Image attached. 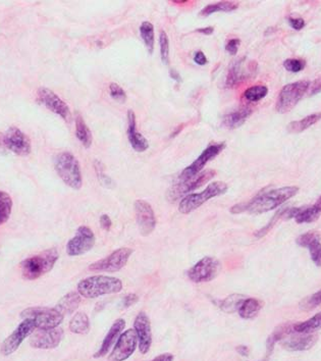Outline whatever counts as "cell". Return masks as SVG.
<instances>
[{
    "label": "cell",
    "mask_w": 321,
    "mask_h": 361,
    "mask_svg": "<svg viewBox=\"0 0 321 361\" xmlns=\"http://www.w3.org/2000/svg\"><path fill=\"white\" fill-rule=\"evenodd\" d=\"M8 152V149L5 145L4 141V134L0 133V155H6Z\"/></svg>",
    "instance_id": "cell-50"
},
{
    "label": "cell",
    "mask_w": 321,
    "mask_h": 361,
    "mask_svg": "<svg viewBox=\"0 0 321 361\" xmlns=\"http://www.w3.org/2000/svg\"><path fill=\"white\" fill-rule=\"evenodd\" d=\"M94 166H95V171H96V174H97V177H98L99 182L106 188H112L114 187V180L104 173L103 165L99 160H95L94 161Z\"/></svg>",
    "instance_id": "cell-40"
},
{
    "label": "cell",
    "mask_w": 321,
    "mask_h": 361,
    "mask_svg": "<svg viewBox=\"0 0 321 361\" xmlns=\"http://www.w3.org/2000/svg\"><path fill=\"white\" fill-rule=\"evenodd\" d=\"M159 44H160V57L162 61L167 64L169 60V41L165 31H161L159 35Z\"/></svg>",
    "instance_id": "cell-38"
},
{
    "label": "cell",
    "mask_w": 321,
    "mask_h": 361,
    "mask_svg": "<svg viewBox=\"0 0 321 361\" xmlns=\"http://www.w3.org/2000/svg\"><path fill=\"white\" fill-rule=\"evenodd\" d=\"M99 223H100V226L101 228L104 230V231H109L111 226H112V222L110 220V218L107 215V214H102L100 216V220H99Z\"/></svg>",
    "instance_id": "cell-45"
},
{
    "label": "cell",
    "mask_w": 321,
    "mask_h": 361,
    "mask_svg": "<svg viewBox=\"0 0 321 361\" xmlns=\"http://www.w3.org/2000/svg\"><path fill=\"white\" fill-rule=\"evenodd\" d=\"M134 330L138 337L139 350L142 354H146L152 345V332L150 319L145 312H140L137 315L134 321Z\"/></svg>",
    "instance_id": "cell-20"
},
{
    "label": "cell",
    "mask_w": 321,
    "mask_h": 361,
    "mask_svg": "<svg viewBox=\"0 0 321 361\" xmlns=\"http://www.w3.org/2000/svg\"><path fill=\"white\" fill-rule=\"evenodd\" d=\"M321 329V312L316 315L312 316L311 318L307 319L304 322L293 324V331L295 333H302V334H310L314 331Z\"/></svg>",
    "instance_id": "cell-33"
},
{
    "label": "cell",
    "mask_w": 321,
    "mask_h": 361,
    "mask_svg": "<svg viewBox=\"0 0 321 361\" xmlns=\"http://www.w3.org/2000/svg\"><path fill=\"white\" fill-rule=\"evenodd\" d=\"M139 300L138 296L136 294H128V296H126L123 300V305H124V308H128L129 306L134 305L135 303H137Z\"/></svg>",
    "instance_id": "cell-47"
},
{
    "label": "cell",
    "mask_w": 321,
    "mask_h": 361,
    "mask_svg": "<svg viewBox=\"0 0 321 361\" xmlns=\"http://www.w3.org/2000/svg\"><path fill=\"white\" fill-rule=\"evenodd\" d=\"M194 61H195L198 65H205V64L208 62L206 56H205L204 52H202V51H197V52L195 53Z\"/></svg>",
    "instance_id": "cell-48"
},
{
    "label": "cell",
    "mask_w": 321,
    "mask_h": 361,
    "mask_svg": "<svg viewBox=\"0 0 321 361\" xmlns=\"http://www.w3.org/2000/svg\"><path fill=\"white\" fill-rule=\"evenodd\" d=\"M262 308V303L255 298H246L239 309V315L244 319L254 318Z\"/></svg>",
    "instance_id": "cell-30"
},
{
    "label": "cell",
    "mask_w": 321,
    "mask_h": 361,
    "mask_svg": "<svg viewBox=\"0 0 321 361\" xmlns=\"http://www.w3.org/2000/svg\"><path fill=\"white\" fill-rule=\"evenodd\" d=\"M221 269L219 260L206 256L188 270V278L194 283H205L214 280Z\"/></svg>",
    "instance_id": "cell-9"
},
{
    "label": "cell",
    "mask_w": 321,
    "mask_h": 361,
    "mask_svg": "<svg viewBox=\"0 0 321 361\" xmlns=\"http://www.w3.org/2000/svg\"><path fill=\"white\" fill-rule=\"evenodd\" d=\"M109 94H110L111 98L118 102L124 103L127 100V94H126L125 90L117 83H111L109 85Z\"/></svg>",
    "instance_id": "cell-41"
},
{
    "label": "cell",
    "mask_w": 321,
    "mask_h": 361,
    "mask_svg": "<svg viewBox=\"0 0 321 361\" xmlns=\"http://www.w3.org/2000/svg\"><path fill=\"white\" fill-rule=\"evenodd\" d=\"M133 252H134L133 249L126 248V247L118 249L107 257L92 263L89 266V269L92 272L117 273L127 264Z\"/></svg>",
    "instance_id": "cell-10"
},
{
    "label": "cell",
    "mask_w": 321,
    "mask_h": 361,
    "mask_svg": "<svg viewBox=\"0 0 321 361\" xmlns=\"http://www.w3.org/2000/svg\"><path fill=\"white\" fill-rule=\"evenodd\" d=\"M174 360V355L171 353H164L161 354L157 357H155L152 361H173Z\"/></svg>",
    "instance_id": "cell-51"
},
{
    "label": "cell",
    "mask_w": 321,
    "mask_h": 361,
    "mask_svg": "<svg viewBox=\"0 0 321 361\" xmlns=\"http://www.w3.org/2000/svg\"><path fill=\"white\" fill-rule=\"evenodd\" d=\"M252 115V109L245 106L242 109H239L235 112H232L228 114L226 116L223 117L222 119V124L231 130L238 129L240 128L247 119Z\"/></svg>",
    "instance_id": "cell-25"
},
{
    "label": "cell",
    "mask_w": 321,
    "mask_h": 361,
    "mask_svg": "<svg viewBox=\"0 0 321 361\" xmlns=\"http://www.w3.org/2000/svg\"><path fill=\"white\" fill-rule=\"evenodd\" d=\"M321 304V290L318 292L314 293L313 295L309 296L308 298H306L305 300L300 304L302 309H306V310H310L313 309L315 307H317L318 305Z\"/></svg>",
    "instance_id": "cell-42"
},
{
    "label": "cell",
    "mask_w": 321,
    "mask_h": 361,
    "mask_svg": "<svg viewBox=\"0 0 321 361\" xmlns=\"http://www.w3.org/2000/svg\"><path fill=\"white\" fill-rule=\"evenodd\" d=\"M287 209H288L287 207L280 208V209L273 215V218L270 220V222H269L264 228H262L261 230L257 231L256 233H255V237H256V238H262V237H264V236L273 228V226L277 223V221H278L281 216H284V214H285V212H286Z\"/></svg>",
    "instance_id": "cell-39"
},
{
    "label": "cell",
    "mask_w": 321,
    "mask_h": 361,
    "mask_svg": "<svg viewBox=\"0 0 321 361\" xmlns=\"http://www.w3.org/2000/svg\"><path fill=\"white\" fill-rule=\"evenodd\" d=\"M268 93V89L266 86L263 85H258V86H253L248 88L245 92H244V97L246 100L250 101V102H257L259 100H261L262 98H264Z\"/></svg>",
    "instance_id": "cell-37"
},
{
    "label": "cell",
    "mask_w": 321,
    "mask_h": 361,
    "mask_svg": "<svg viewBox=\"0 0 321 361\" xmlns=\"http://www.w3.org/2000/svg\"><path fill=\"white\" fill-rule=\"evenodd\" d=\"M123 290L120 279L108 276H93L82 280L78 284V292L82 297L94 299L100 296L116 294Z\"/></svg>",
    "instance_id": "cell-2"
},
{
    "label": "cell",
    "mask_w": 321,
    "mask_h": 361,
    "mask_svg": "<svg viewBox=\"0 0 321 361\" xmlns=\"http://www.w3.org/2000/svg\"><path fill=\"white\" fill-rule=\"evenodd\" d=\"M169 75H171V77H172L174 80H176L177 82H179V83H181V82H182V78H181L180 74H179V73H178L176 69L172 68V69L169 70Z\"/></svg>",
    "instance_id": "cell-54"
},
{
    "label": "cell",
    "mask_w": 321,
    "mask_h": 361,
    "mask_svg": "<svg viewBox=\"0 0 321 361\" xmlns=\"http://www.w3.org/2000/svg\"><path fill=\"white\" fill-rule=\"evenodd\" d=\"M256 69L257 63L255 61H250L247 65H245L244 59H239L233 61L228 70L225 86L228 88L236 86L240 82L252 76L256 71Z\"/></svg>",
    "instance_id": "cell-19"
},
{
    "label": "cell",
    "mask_w": 321,
    "mask_h": 361,
    "mask_svg": "<svg viewBox=\"0 0 321 361\" xmlns=\"http://www.w3.org/2000/svg\"><path fill=\"white\" fill-rule=\"evenodd\" d=\"M95 245V235L93 231L85 226L77 230L74 237L66 244V253L69 256H79L90 251Z\"/></svg>",
    "instance_id": "cell-13"
},
{
    "label": "cell",
    "mask_w": 321,
    "mask_h": 361,
    "mask_svg": "<svg viewBox=\"0 0 321 361\" xmlns=\"http://www.w3.org/2000/svg\"><path fill=\"white\" fill-rule=\"evenodd\" d=\"M305 60H296V59H289L285 60L284 66L286 67L287 70L292 71V73H298L301 71L305 67Z\"/></svg>",
    "instance_id": "cell-43"
},
{
    "label": "cell",
    "mask_w": 321,
    "mask_h": 361,
    "mask_svg": "<svg viewBox=\"0 0 321 361\" xmlns=\"http://www.w3.org/2000/svg\"><path fill=\"white\" fill-rule=\"evenodd\" d=\"M216 172L214 170H206L202 173L196 175L191 179L186 180H180V183L173 186L166 194L167 200L171 202H176L178 199L184 197L186 194L192 192L194 190L200 188L208 180H212Z\"/></svg>",
    "instance_id": "cell-8"
},
{
    "label": "cell",
    "mask_w": 321,
    "mask_h": 361,
    "mask_svg": "<svg viewBox=\"0 0 321 361\" xmlns=\"http://www.w3.org/2000/svg\"><path fill=\"white\" fill-rule=\"evenodd\" d=\"M12 199L10 195L0 190V226L5 224L11 213Z\"/></svg>",
    "instance_id": "cell-36"
},
{
    "label": "cell",
    "mask_w": 321,
    "mask_h": 361,
    "mask_svg": "<svg viewBox=\"0 0 321 361\" xmlns=\"http://www.w3.org/2000/svg\"><path fill=\"white\" fill-rule=\"evenodd\" d=\"M318 340L316 334L293 333L281 340V345L289 351H306L312 348Z\"/></svg>",
    "instance_id": "cell-21"
},
{
    "label": "cell",
    "mask_w": 321,
    "mask_h": 361,
    "mask_svg": "<svg viewBox=\"0 0 321 361\" xmlns=\"http://www.w3.org/2000/svg\"><path fill=\"white\" fill-rule=\"evenodd\" d=\"M4 141L8 151L20 156H27L31 153V140L18 128L9 127L4 133Z\"/></svg>",
    "instance_id": "cell-14"
},
{
    "label": "cell",
    "mask_w": 321,
    "mask_h": 361,
    "mask_svg": "<svg viewBox=\"0 0 321 361\" xmlns=\"http://www.w3.org/2000/svg\"><path fill=\"white\" fill-rule=\"evenodd\" d=\"M228 189L229 187L225 183L213 182L210 185H208L204 191L200 193L189 194L188 196L184 197L179 204V210L183 214L191 213L208 200L224 194L228 191Z\"/></svg>",
    "instance_id": "cell-6"
},
{
    "label": "cell",
    "mask_w": 321,
    "mask_h": 361,
    "mask_svg": "<svg viewBox=\"0 0 321 361\" xmlns=\"http://www.w3.org/2000/svg\"><path fill=\"white\" fill-rule=\"evenodd\" d=\"M75 136L79 139V141L84 145V147H91L93 141L92 132L82 118V116H80L79 114L75 116Z\"/></svg>",
    "instance_id": "cell-27"
},
{
    "label": "cell",
    "mask_w": 321,
    "mask_h": 361,
    "mask_svg": "<svg viewBox=\"0 0 321 361\" xmlns=\"http://www.w3.org/2000/svg\"><path fill=\"white\" fill-rule=\"evenodd\" d=\"M226 147V144L224 142L221 143H215L209 145L199 156L198 158L191 164L188 168H186L180 175V180H186L195 177L196 175L200 174L203 168L211 161L213 158H215L224 148Z\"/></svg>",
    "instance_id": "cell-12"
},
{
    "label": "cell",
    "mask_w": 321,
    "mask_h": 361,
    "mask_svg": "<svg viewBox=\"0 0 321 361\" xmlns=\"http://www.w3.org/2000/svg\"><path fill=\"white\" fill-rule=\"evenodd\" d=\"M321 209L316 205H312L306 208H302L301 211L296 215L295 220L298 224H309L318 220Z\"/></svg>",
    "instance_id": "cell-34"
},
{
    "label": "cell",
    "mask_w": 321,
    "mask_h": 361,
    "mask_svg": "<svg viewBox=\"0 0 321 361\" xmlns=\"http://www.w3.org/2000/svg\"><path fill=\"white\" fill-rule=\"evenodd\" d=\"M298 187L292 186L262 192L249 202L234 205L231 208V212L242 213L248 211L251 214H261L278 207L279 205L288 201L290 198L294 197L298 193Z\"/></svg>",
    "instance_id": "cell-1"
},
{
    "label": "cell",
    "mask_w": 321,
    "mask_h": 361,
    "mask_svg": "<svg viewBox=\"0 0 321 361\" xmlns=\"http://www.w3.org/2000/svg\"><path fill=\"white\" fill-rule=\"evenodd\" d=\"M311 89H310V94L309 95H314L317 94L321 91V79L315 80L312 84H310Z\"/></svg>",
    "instance_id": "cell-49"
},
{
    "label": "cell",
    "mask_w": 321,
    "mask_h": 361,
    "mask_svg": "<svg viewBox=\"0 0 321 361\" xmlns=\"http://www.w3.org/2000/svg\"><path fill=\"white\" fill-rule=\"evenodd\" d=\"M310 87V82L299 81L286 85L279 95L276 102V111L279 114H286L291 112L296 104L302 99V97L307 93Z\"/></svg>",
    "instance_id": "cell-7"
},
{
    "label": "cell",
    "mask_w": 321,
    "mask_h": 361,
    "mask_svg": "<svg viewBox=\"0 0 321 361\" xmlns=\"http://www.w3.org/2000/svg\"><path fill=\"white\" fill-rule=\"evenodd\" d=\"M237 352L239 354H241L242 356H248L249 355V348L247 346L241 345V346L237 347Z\"/></svg>",
    "instance_id": "cell-53"
},
{
    "label": "cell",
    "mask_w": 321,
    "mask_h": 361,
    "mask_svg": "<svg viewBox=\"0 0 321 361\" xmlns=\"http://www.w3.org/2000/svg\"><path fill=\"white\" fill-rule=\"evenodd\" d=\"M59 258L60 254L55 248L45 250L40 254L26 258L21 262L23 278L29 281L41 278L53 268Z\"/></svg>",
    "instance_id": "cell-3"
},
{
    "label": "cell",
    "mask_w": 321,
    "mask_h": 361,
    "mask_svg": "<svg viewBox=\"0 0 321 361\" xmlns=\"http://www.w3.org/2000/svg\"><path fill=\"white\" fill-rule=\"evenodd\" d=\"M320 120L321 113L313 114V115H310V116L304 118L303 120L292 121L288 125V131L292 134H298V133H301V132L307 130L312 124L316 123L318 120Z\"/></svg>",
    "instance_id": "cell-31"
},
{
    "label": "cell",
    "mask_w": 321,
    "mask_h": 361,
    "mask_svg": "<svg viewBox=\"0 0 321 361\" xmlns=\"http://www.w3.org/2000/svg\"><path fill=\"white\" fill-rule=\"evenodd\" d=\"M37 95L40 103L46 106L49 111L59 115L62 119H64L66 121L70 120L71 114H70L69 107L53 91H51L50 89L41 87L38 89Z\"/></svg>",
    "instance_id": "cell-18"
},
{
    "label": "cell",
    "mask_w": 321,
    "mask_h": 361,
    "mask_svg": "<svg viewBox=\"0 0 321 361\" xmlns=\"http://www.w3.org/2000/svg\"><path fill=\"white\" fill-rule=\"evenodd\" d=\"M239 7V3L238 2H234V1H220V2H216L213 4H208L206 5L201 11H200V15L201 16H208L210 14H213L215 12H219V11H223V12H230L233 10H236Z\"/></svg>",
    "instance_id": "cell-29"
},
{
    "label": "cell",
    "mask_w": 321,
    "mask_h": 361,
    "mask_svg": "<svg viewBox=\"0 0 321 361\" xmlns=\"http://www.w3.org/2000/svg\"><path fill=\"white\" fill-rule=\"evenodd\" d=\"M315 204H316V205H317V206H318V207H319V208L321 209V196L319 197V198H318V200L316 201V203H315Z\"/></svg>",
    "instance_id": "cell-55"
},
{
    "label": "cell",
    "mask_w": 321,
    "mask_h": 361,
    "mask_svg": "<svg viewBox=\"0 0 321 361\" xmlns=\"http://www.w3.org/2000/svg\"><path fill=\"white\" fill-rule=\"evenodd\" d=\"M140 35L150 55L154 50V27L150 22H143L140 26Z\"/></svg>",
    "instance_id": "cell-35"
},
{
    "label": "cell",
    "mask_w": 321,
    "mask_h": 361,
    "mask_svg": "<svg viewBox=\"0 0 321 361\" xmlns=\"http://www.w3.org/2000/svg\"><path fill=\"white\" fill-rule=\"evenodd\" d=\"M69 330L77 335H86L90 331V319L85 312H78L69 322Z\"/></svg>",
    "instance_id": "cell-28"
},
{
    "label": "cell",
    "mask_w": 321,
    "mask_h": 361,
    "mask_svg": "<svg viewBox=\"0 0 321 361\" xmlns=\"http://www.w3.org/2000/svg\"><path fill=\"white\" fill-rule=\"evenodd\" d=\"M289 23H290L291 27L295 30H301L305 26V22L301 17H297V19L289 17Z\"/></svg>",
    "instance_id": "cell-46"
},
{
    "label": "cell",
    "mask_w": 321,
    "mask_h": 361,
    "mask_svg": "<svg viewBox=\"0 0 321 361\" xmlns=\"http://www.w3.org/2000/svg\"><path fill=\"white\" fill-rule=\"evenodd\" d=\"M241 40L234 38V39H230L225 45V50L231 53L232 56H235L238 52V48L240 46Z\"/></svg>",
    "instance_id": "cell-44"
},
{
    "label": "cell",
    "mask_w": 321,
    "mask_h": 361,
    "mask_svg": "<svg viewBox=\"0 0 321 361\" xmlns=\"http://www.w3.org/2000/svg\"><path fill=\"white\" fill-rule=\"evenodd\" d=\"M128 138L130 146L137 152H144L149 148L148 140L137 131L136 115L133 111L128 112Z\"/></svg>",
    "instance_id": "cell-24"
},
{
    "label": "cell",
    "mask_w": 321,
    "mask_h": 361,
    "mask_svg": "<svg viewBox=\"0 0 321 361\" xmlns=\"http://www.w3.org/2000/svg\"><path fill=\"white\" fill-rule=\"evenodd\" d=\"M296 243L301 247L307 248L314 264L316 266H321L320 236L317 232H308L303 234L297 238Z\"/></svg>",
    "instance_id": "cell-22"
},
{
    "label": "cell",
    "mask_w": 321,
    "mask_h": 361,
    "mask_svg": "<svg viewBox=\"0 0 321 361\" xmlns=\"http://www.w3.org/2000/svg\"><path fill=\"white\" fill-rule=\"evenodd\" d=\"M197 32L198 33H202L203 35H206V36H209L211 35L213 32H214V28L213 27H206V28H200V29H197Z\"/></svg>",
    "instance_id": "cell-52"
},
{
    "label": "cell",
    "mask_w": 321,
    "mask_h": 361,
    "mask_svg": "<svg viewBox=\"0 0 321 361\" xmlns=\"http://www.w3.org/2000/svg\"><path fill=\"white\" fill-rule=\"evenodd\" d=\"M125 328H126L125 319H123V318L118 319L112 324L110 330L108 331L106 337L104 338V340L102 342L100 349L94 354V357L99 358V357H103L104 355H106L108 353V351L111 349V347L117 343L120 336L123 334V331L125 330Z\"/></svg>",
    "instance_id": "cell-23"
},
{
    "label": "cell",
    "mask_w": 321,
    "mask_h": 361,
    "mask_svg": "<svg viewBox=\"0 0 321 361\" xmlns=\"http://www.w3.org/2000/svg\"><path fill=\"white\" fill-rule=\"evenodd\" d=\"M64 332L61 328L52 330H38L30 338V345L36 349L50 350L56 348L64 339Z\"/></svg>",
    "instance_id": "cell-15"
},
{
    "label": "cell",
    "mask_w": 321,
    "mask_h": 361,
    "mask_svg": "<svg viewBox=\"0 0 321 361\" xmlns=\"http://www.w3.org/2000/svg\"><path fill=\"white\" fill-rule=\"evenodd\" d=\"M36 330V326L32 319H24L18 327L12 332L10 336H8L1 345V354L4 356H8L15 352L21 344L24 342L26 338L32 335Z\"/></svg>",
    "instance_id": "cell-11"
},
{
    "label": "cell",
    "mask_w": 321,
    "mask_h": 361,
    "mask_svg": "<svg viewBox=\"0 0 321 361\" xmlns=\"http://www.w3.org/2000/svg\"><path fill=\"white\" fill-rule=\"evenodd\" d=\"M138 344V337L134 329L125 331L117 341L109 355V361H125L131 356Z\"/></svg>",
    "instance_id": "cell-16"
},
{
    "label": "cell",
    "mask_w": 321,
    "mask_h": 361,
    "mask_svg": "<svg viewBox=\"0 0 321 361\" xmlns=\"http://www.w3.org/2000/svg\"><path fill=\"white\" fill-rule=\"evenodd\" d=\"M81 297L79 292H69L59 301L55 308L64 315L73 313L81 303Z\"/></svg>",
    "instance_id": "cell-26"
},
{
    "label": "cell",
    "mask_w": 321,
    "mask_h": 361,
    "mask_svg": "<svg viewBox=\"0 0 321 361\" xmlns=\"http://www.w3.org/2000/svg\"><path fill=\"white\" fill-rule=\"evenodd\" d=\"M246 299V296L241 294H232L218 302L220 309L226 313H234L239 311L242 303Z\"/></svg>",
    "instance_id": "cell-32"
},
{
    "label": "cell",
    "mask_w": 321,
    "mask_h": 361,
    "mask_svg": "<svg viewBox=\"0 0 321 361\" xmlns=\"http://www.w3.org/2000/svg\"><path fill=\"white\" fill-rule=\"evenodd\" d=\"M23 319H32L38 330H52L59 328L64 315L55 307H30L21 312Z\"/></svg>",
    "instance_id": "cell-5"
},
{
    "label": "cell",
    "mask_w": 321,
    "mask_h": 361,
    "mask_svg": "<svg viewBox=\"0 0 321 361\" xmlns=\"http://www.w3.org/2000/svg\"><path fill=\"white\" fill-rule=\"evenodd\" d=\"M134 206L136 211V220L141 235L149 236L156 227V218L152 206L144 200H137Z\"/></svg>",
    "instance_id": "cell-17"
},
{
    "label": "cell",
    "mask_w": 321,
    "mask_h": 361,
    "mask_svg": "<svg viewBox=\"0 0 321 361\" xmlns=\"http://www.w3.org/2000/svg\"><path fill=\"white\" fill-rule=\"evenodd\" d=\"M54 168L64 184L74 190H80L83 185L81 168L78 159L70 152H62L55 156Z\"/></svg>",
    "instance_id": "cell-4"
}]
</instances>
